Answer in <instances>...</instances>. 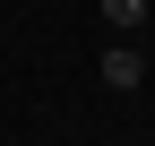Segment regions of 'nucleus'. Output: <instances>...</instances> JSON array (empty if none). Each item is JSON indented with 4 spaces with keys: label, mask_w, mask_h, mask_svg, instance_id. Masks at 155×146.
I'll use <instances>...</instances> for the list:
<instances>
[{
    "label": "nucleus",
    "mask_w": 155,
    "mask_h": 146,
    "mask_svg": "<svg viewBox=\"0 0 155 146\" xmlns=\"http://www.w3.org/2000/svg\"><path fill=\"white\" fill-rule=\"evenodd\" d=\"M138 78H147V60H138V43H112V52H104V86H112V95H129Z\"/></svg>",
    "instance_id": "obj_1"
},
{
    "label": "nucleus",
    "mask_w": 155,
    "mask_h": 146,
    "mask_svg": "<svg viewBox=\"0 0 155 146\" xmlns=\"http://www.w3.org/2000/svg\"><path fill=\"white\" fill-rule=\"evenodd\" d=\"M104 26H112V34H138V26H147V0H104Z\"/></svg>",
    "instance_id": "obj_2"
}]
</instances>
